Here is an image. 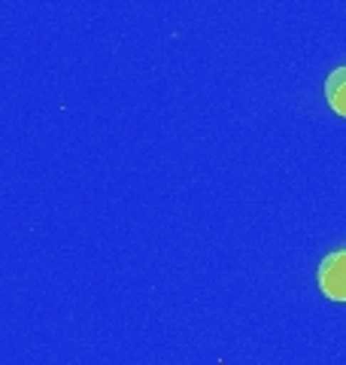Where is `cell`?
I'll return each mask as SVG.
<instances>
[{
	"mask_svg": "<svg viewBox=\"0 0 346 365\" xmlns=\"http://www.w3.org/2000/svg\"><path fill=\"white\" fill-rule=\"evenodd\" d=\"M319 287L334 302H346V250H337L322 259L319 265Z\"/></svg>",
	"mask_w": 346,
	"mask_h": 365,
	"instance_id": "obj_1",
	"label": "cell"
},
{
	"mask_svg": "<svg viewBox=\"0 0 346 365\" xmlns=\"http://www.w3.org/2000/svg\"><path fill=\"white\" fill-rule=\"evenodd\" d=\"M325 98L331 110H337L340 116H346V67H337L328 79H325Z\"/></svg>",
	"mask_w": 346,
	"mask_h": 365,
	"instance_id": "obj_2",
	"label": "cell"
}]
</instances>
